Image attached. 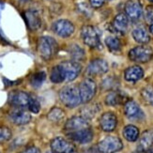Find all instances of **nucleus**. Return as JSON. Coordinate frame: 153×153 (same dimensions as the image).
Here are the masks:
<instances>
[{
    "instance_id": "nucleus-1",
    "label": "nucleus",
    "mask_w": 153,
    "mask_h": 153,
    "mask_svg": "<svg viewBox=\"0 0 153 153\" xmlns=\"http://www.w3.org/2000/svg\"><path fill=\"white\" fill-rule=\"evenodd\" d=\"M58 50V45L55 39L51 37H42L38 41V52L45 60H49Z\"/></svg>"
},
{
    "instance_id": "nucleus-2",
    "label": "nucleus",
    "mask_w": 153,
    "mask_h": 153,
    "mask_svg": "<svg viewBox=\"0 0 153 153\" xmlns=\"http://www.w3.org/2000/svg\"><path fill=\"white\" fill-rule=\"evenodd\" d=\"M60 101L69 108H74L82 102L79 89L75 86L68 85L59 91Z\"/></svg>"
},
{
    "instance_id": "nucleus-3",
    "label": "nucleus",
    "mask_w": 153,
    "mask_h": 153,
    "mask_svg": "<svg viewBox=\"0 0 153 153\" xmlns=\"http://www.w3.org/2000/svg\"><path fill=\"white\" fill-rule=\"evenodd\" d=\"M153 56V51L148 45H140L132 48L129 52V57L131 60L138 63H146L149 61Z\"/></svg>"
},
{
    "instance_id": "nucleus-4",
    "label": "nucleus",
    "mask_w": 153,
    "mask_h": 153,
    "mask_svg": "<svg viewBox=\"0 0 153 153\" xmlns=\"http://www.w3.org/2000/svg\"><path fill=\"white\" fill-rule=\"evenodd\" d=\"M97 147L102 153H115L122 149L123 144L117 136H107L100 141Z\"/></svg>"
},
{
    "instance_id": "nucleus-5",
    "label": "nucleus",
    "mask_w": 153,
    "mask_h": 153,
    "mask_svg": "<svg viewBox=\"0 0 153 153\" xmlns=\"http://www.w3.org/2000/svg\"><path fill=\"white\" fill-rule=\"evenodd\" d=\"M96 84L92 79L86 78L83 80L78 88L82 102L86 103L90 102L96 94Z\"/></svg>"
},
{
    "instance_id": "nucleus-6",
    "label": "nucleus",
    "mask_w": 153,
    "mask_h": 153,
    "mask_svg": "<svg viewBox=\"0 0 153 153\" xmlns=\"http://www.w3.org/2000/svg\"><path fill=\"white\" fill-rule=\"evenodd\" d=\"M81 37L85 45L90 48H97L100 46V37L96 28L92 25H85L81 30Z\"/></svg>"
},
{
    "instance_id": "nucleus-7",
    "label": "nucleus",
    "mask_w": 153,
    "mask_h": 153,
    "mask_svg": "<svg viewBox=\"0 0 153 153\" xmlns=\"http://www.w3.org/2000/svg\"><path fill=\"white\" fill-rule=\"evenodd\" d=\"M60 65L65 76V82H71L81 72V65L77 61H65Z\"/></svg>"
},
{
    "instance_id": "nucleus-8",
    "label": "nucleus",
    "mask_w": 153,
    "mask_h": 153,
    "mask_svg": "<svg viewBox=\"0 0 153 153\" xmlns=\"http://www.w3.org/2000/svg\"><path fill=\"white\" fill-rule=\"evenodd\" d=\"M125 14L131 21H138L143 14V8L140 0H128L125 5Z\"/></svg>"
},
{
    "instance_id": "nucleus-9",
    "label": "nucleus",
    "mask_w": 153,
    "mask_h": 153,
    "mask_svg": "<svg viewBox=\"0 0 153 153\" xmlns=\"http://www.w3.org/2000/svg\"><path fill=\"white\" fill-rule=\"evenodd\" d=\"M53 30L56 35L62 38H68L74 32V25L69 20L61 19L53 25Z\"/></svg>"
},
{
    "instance_id": "nucleus-10",
    "label": "nucleus",
    "mask_w": 153,
    "mask_h": 153,
    "mask_svg": "<svg viewBox=\"0 0 153 153\" xmlns=\"http://www.w3.org/2000/svg\"><path fill=\"white\" fill-rule=\"evenodd\" d=\"M88 127H89V123L88 121V119H85L83 117H74L70 118L65 123L64 131H66V134H70V132L77 131Z\"/></svg>"
},
{
    "instance_id": "nucleus-11",
    "label": "nucleus",
    "mask_w": 153,
    "mask_h": 153,
    "mask_svg": "<svg viewBox=\"0 0 153 153\" xmlns=\"http://www.w3.org/2000/svg\"><path fill=\"white\" fill-rule=\"evenodd\" d=\"M30 101V96L24 91L15 90L10 93L9 95V102L12 106L19 108H24L28 106Z\"/></svg>"
},
{
    "instance_id": "nucleus-12",
    "label": "nucleus",
    "mask_w": 153,
    "mask_h": 153,
    "mask_svg": "<svg viewBox=\"0 0 153 153\" xmlns=\"http://www.w3.org/2000/svg\"><path fill=\"white\" fill-rule=\"evenodd\" d=\"M51 149L55 153H74V146L63 137H56L51 141Z\"/></svg>"
},
{
    "instance_id": "nucleus-13",
    "label": "nucleus",
    "mask_w": 153,
    "mask_h": 153,
    "mask_svg": "<svg viewBox=\"0 0 153 153\" xmlns=\"http://www.w3.org/2000/svg\"><path fill=\"white\" fill-rule=\"evenodd\" d=\"M108 64L104 59L97 58L92 60L86 68V74L90 76L102 75L108 71Z\"/></svg>"
},
{
    "instance_id": "nucleus-14",
    "label": "nucleus",
    "mask_w": 153,
    "mask_h": 153,
    "mask_svg": "<svg viewBox=\"0 0 153 153\" xmlns=\"http://www.w3.org/2000/svg\"><path fill=\"white\" fill-rule=\"evenodd\" d=\"M67 135L71 140L74 142L79 144H88L93 139V131L90 127H88L77 131L70 132V134H67Z\"/></svg>"
},
{
    "instance_id": "nucleus-15",
    "label": "nucleus",
    "mask_w": 153,
    "mask_h": 153,
    "mask_svg": "<svg viewBox=\"0 0 153 153\" xmlns=\"http://www.w3.org/2000/svg\"><path fill=\"white\" fill-rule=\"evenodd\" d=\"M9 117L10 121L16 125H25L31 120V116L29 113L19 107L12 110L10 113Z\"/></svg>"
},
{
    "instance_id": "nucleus-16",
    "label": "nucleus",
    "mask_w": 153,
    "mask_h": 153,
    "mask_svg": "<svg viewBox=\"0 0 153 153\" xmlns=\"http://www.w3.org/2000/svg\"><path fill=\"white\" fill-rule=\"evenodd\" d=\"M117 124V116L112 112H106L100 118V126L104 131H113Z\"/></svg>"
},
{
    "instance_id": "nucleus-17",
    "label": "nucleus",
    "mask_w": 153,
    "mask_h": 153,
    "mask_svg": "<svg viewBox=\"0 0 153 153\" xmlns=\"http://www.w3.org/2000/svg\"><path fill=\"white\" fill-rule=\"evenodd\" d=\"M25 18L28 28L30 30H37L41 27L42 20L39 15V13L36 10H26L25 13Z\"/></svg>"
},
{
    "instance_id": "nucleus-18",
    "label": "nucleus",
    "mask_w": 153,
    "mask_h": 153,
    "mask_svg": "<svg viewBox=\"0 0 153 153\" xmlns=\"http://www.w3.org/2000/svg\"><path fill=\"white\" fill-rule=\"evenodd\" d=\"M128 26H129V18L125 13H119V14H117L115 17L112 24V27L114 28V30L116 32L121 33V34H124L127 31Z\"/></svg>"
},
{
    "instance_id": "nucleus-19",
    "label": "nucleus",
    "mask_w": 153,
    "mask_h": 153,
    "mask_svg": "<svg viewBox=\"0 0 153 153\" xmlns=\"http://www.w3.org/2000/svg\"><path fill=\"white\" fill-rule=\"evenodd\" d=\"M124 112H125V115L131 119L141 118L144 116L140 107H139L138 104L134 101H127L125 102Z\"/></svg>"
},
{
    "instance_id": "nucleus-20",
    "label": "nucleus",
    "mask_w": 153,
    "mask_h": 153,
    "mask_svg": "<svg viewBox=\"0 0 153 153\" xmlns=\"http://www.w3.org/2000/svg\"><path fill=\"white\" fill-rule=\"evenodd\" d=\"M144 76V71L139 66H131L124 72L125 80L128 82H136Z\"/></svg>"
},
{
    "instance_id": "nucleus-21",
    "label": "nucleus",
    "mask_w": 153,
    "mask_h": 153,
    "mask_svg": "<svg viewBox=\"0 0 153 153\" xmlns=\"http://www.w3.org/2000/svg\"><path fill=\"white\" fill-rule=\"evenodd\" d=\"M131 35H132V38L135 39V42H137L138 43L146 44L150 41V37H149V32L146 30L143 26L135 27L134 30H132Z\"/></svg>"
},
{
    "instance_id": "nucleus-22",
    "label": "nucleus",
    "mask_w": 153,
    "mask_h": 153,
    "mask_svg": "<svg viewBox=\"0 0 153 153\" xmlns=\"http://www.w3.org/2000/svg\"><path fill=\"white\" fill-rule=\"evenodd\" d=\"M125 102V96L119 91H112L105 98V103L109 106H116Z\"/></svg>"
},
{
    "instance_id": "nucleus-23",
    "label": "nucleus",
    "mask_w": 153,
    "mask_h": 153,
    "mask_svg": "<svg viewBox=\"0 0 153 153\" xmlns=\"http://www.w3.org/2000/svg\"><path fill=\"white\" fill-rule=\"evenodd\" d=\"M153 145V130L146 131L140 138L138 145V150H148Z\"/></svg>"
},
{
    "instance_id": "nucleus-24",
    "label": "nucleus",
    "mask_w": 153,
    "mask_h": 153,
    "mask_svg": "<svg viewBox=\"0 0 153 153\" xmlns=\"http://www.w3.org/2000/svg\"><path fill=\"white\" fill-rule=\"evenodd\" d=\"M123 136L126 140L135 142L139 137V130L134 125H128L123 130Z\"/></svg>"
},
{
    "instance_id": "nucleus-25",
    "label": "nucleus",
    "mask_w": 153,
    "mask_h": 153,
    "mask_svg": "<svg viewBox=\"0 0 153 153\" xmlns=\"http://www.w3.org/2000/svg\"><path fill=\"white\" fill-rule=\"evenodd\" d=\"M50 80L55 84H60L65 81V76L60 65H57L52 69L50 74Z\"/></svg>"
},
{
    "instance_id": "nucleus-26",
    "label": "nucleus",
    "mask_w": 153,
    "mask_h": 153,
    "mask_svg": "<svg viewBox=\"0 0 153 153\" xmlns=\"http://www.w3.org/2000/svg\"><path fill=\"white\" fill-rule=\"evenodd\" d=\"M105 44L111 52H119L121 50V42L117 37H107L105 39Z\"/></svg>"
},
{
    "instance_id": "nucleus-27",
    "label": "nucleus",
    "mask_w": 153,
    "mask_h": 153,
    "mask_svg": "<svg viewBox=\"0 0 153 153\" xmlns=\"http://www.w3.org/2000/svg\"><path fill=\"white\" fill-rule=\"evenodd\" d=\"M48 119L52 122H60L62 121L64 117H65V113L62 109L60 108H57V107H55L53 108L49 113H48V116H47Z\"/></svg>"
},
{
    "instance_id": "nucleus-28",
    "label": "nucleus",
    "mask_w": 153,
    "mask_h": 153,
    "mask_svg": "<svg viewBox=\"0 0 153 153\" xmlns=\"http://www.w3.org/2000/svg\"><path fill=\"white\" fill-rule=\"evenodd\" d=\"M69 52H70L71 57V59L74 61L84 60V59H85V52L78 45H75V44L71 45L70 47V49H69Z\"/></svg>"
},
{
    "instance_id": "nucleus-29",
    "label": "nucleus",
    "mask_w": 153,
    "mask_h": 153,
    "mask_svg": "<svg viewBox=\"0 0 153 153\" xmlns=\"http://www.w3.org/2000/svg\"><path fill=\"white\" fill-rule=\"evenodd\" d=\"M46 79V74L44 71H38L34 74L30 78V84L33 88H39Z\"/></svg>"
},
{
    "instance_id": "nucleus-30",
    "label": "nucleus",
    "mask_w": 153,
    "mask_h": 153,
    "mask_svg": "<svg viewBox=\"0 0 153 153\" xmlns=\"http://www.w3.org/2000/svg\"><path fill=\"white\" fill-rule=\"evenodd\" d=\"M118 79L113 76H109L107 78H105L102 83V88L105 90H112V89H116L118 86Z\"/></svg>"
},
{
    "instance_id": "nucleus-31",
    "label": "nucleus",
    "mask_w": 153,
    "mask_h": 153,
    "mask_svg": "<svg viewBox=\"0 0 153 153\" xmlns=\"http://www.w3.org/2000/svg\"><path fill=\"white\" fill-rule=\"evenodd\" d=\"M141 95L144 101L153 106V85H148L141 91Z\"/></svg>"
},
{
    "instance_id": "nucleus-32",
    "label": "nucleus",
    "mask_w": 153,
    "mask_h": 153,
    "mask_svg": "<svg viewBox=\"0 0 153 153\" xmlns=\"http://www.w3.org/2000/svg\"><path fill=\"white\" fill-rule=\"evenodd\" d=\"M98 112V108H97V105H89V106H86V107L82 109V117H85V119H89L92 118L94 117Z\"/></svg>"
},
{
    "instance_id": "nucleus-33",
    "label": "nucleus",
    "mask_w": 153,
    "mask_h": 153,
    "mask_svg": "<svg viewBox=\"0 0 153 153\" xmlns=\"http://www.w3.org/2000/svg\"><path fill=\"white\" fill-rule=\"evenodd\" d=\"M77 9L79 12H81L82 14H84L86 17H90L92 15V10L91 7L85 2H81L77 5Z\"/></svg>"
},
{
    "instance_id": "nucleus-34",
    "label": "nucleus",
    "mask_w": 153,
    "mask_h": 153,
    "mask_svg": "<svg viewBox=\"0 0 153 153\" xmlns=\"http://www.w3.org/2000/svg\"><path fill=\"white\" fill-rule=\"evenodd\" d=\"M27 107H28L30 112L34 113V114H38V113L39 112V110H41V104H39V101L36 98L30 97V101H29Z\"/></svg>"
},
{
    "instance_id": "nucleus-35",
    "label": "nucleus",
    "mask_w": 153,
    "mask_h": 153,
    "mask_svg": "<svg viewBox=\"0 0 153 153\" xmlns=\"http://www.w3.org/2000/svg\"><path fill=\"white\" fill-rule=\"evenodd\" d=\"M11 137V131L9 128L0 127V143L10 140Z\"/></svg>"
},
{
    "instance_id": "nucleus-36",
    "label": "nucleus",
    "mask_w": 153,
    "mask_h": 153,
    "mask_svg": "<svg viewBox=\"0 0 153 153\" xmlns=\"http://www.w3.org/2000/svg\"><path fill=\"white\" fill-rule=\"evenodd\" d=\"M145 17L147 22L152 24L153 23V6H148L145 11Z\"/></svg>"
},
{
    "instance_id": "nucleus-37",
    "label": "nucleus",
    "mask_w": 153,
    "mask_h": 153,
    "mask_svg": "<svg viewBox=\"0 0 153 153\" xmlns=\"http://www.w3.org/2000/svg\"><path fill=\"white\" fill-rule=\"evenodd\" d=\"M89 4L92 8L98 9L104 4V0H89Z\"/></svg>"
},
{
    "instance_id": "nucleus-38",
    "label": "nucleus",
    "mask_w": 153,
    "mask_h": 153,
    "mask_svg": "<svg viewBox=\"0 0 153 153\" xmlns=\"http://www.w3.org/2000/svg\"><path fill=\"white\" fill-rule=\"evenodd\" d=\"M21 153H41V150L36 147H29L27 149H25V150H23Z\"/></svg>"
},
{
    "instance_id": "nucleus-39",
    "label": "nucleus",
    "mask_w": 153,
    "mask_h": 153,
    "mask_svg": "<svg viewBox=\"0 0 153 153\" xmlns=\"http://www.w3.org/2000/svg\"><path fill=\"white\" fill-rule=\"evenodd\" d=\"M86 153H102V152L100 151V149L96 146V147H91L88 151H86Z\"/></svg>"
},
{
    "instance_id": "nucleus-40",
    "label": "nucleus",
    "mask_w": 153,
    "mask_h": 153,
    "mask_svg": "<svg viewBox=\"0 0 153 153\" xmlns=\"http://www.w3.org/2000/svg\"><path fill=\"white\" fill-rule=\"evenodd\" d=\"M134 153H153V150L148 149V150H137Z\"/></svg>"
},
{
    "instance_id": "nucleus-41",
    "label": "nucleus",
    "mask_w": 153,
    "mask_h": 153,
    "mask_svg": "<svg viewBox=\"0 0 153 153\" xmlns=\"http://www.w3.org/2000/svg\"><path fill=\"white\" fill-rule=\"evenodd\" d=\"M149 31H150V33L153 35V23L150 25V26H149Z\"/></svg>"
},
{
    "instance_id": "nucleus-42",
    "label": "nucleus",
    "mask_w": 153,
    "mask_h": 153,
    "mask_svg": "<svg viewBox=\"0 0 153 153\" xmlns=\"http://www.w3.org/2000/svg\"><path fill=\"white\" fill-rule=\"evenodd\" d=\"M149 1H150V2H152V3H153V0H149Z\"/></svg>"
},
{
    "instance_id": "nucleus-43",
    "label": "nucleus",
    "mask_w": 153,
    "mask_h": 153,
    "mask_svg": "<svg viewBox=\"0 0 153 153\" xmlns=\"http://www.w3.org/2000/svg\"><path fill=\"white\" fill-rule=\"evenodd\" d=\"M49 153H55V152H53V151H52V152H49Z\"/></svg>"
}]
</instances>
